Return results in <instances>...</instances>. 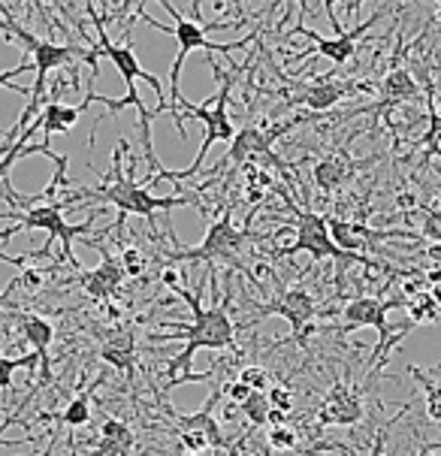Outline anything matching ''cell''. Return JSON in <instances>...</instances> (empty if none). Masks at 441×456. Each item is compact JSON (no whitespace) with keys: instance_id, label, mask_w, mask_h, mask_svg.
<instances>
[{"instance_id":"6da1fadb","label":"cell","mask_w":441,"mask_h":456,"mask_svg":"<svg viewBox=\"0 0 441 456\" xmlns=\"http://www.w3.org/2000/svg\"><path fill=\"white\" fill-rule=\"evenodd\" d=\"M164 281L173 288L179 297L188 303L191 308V323H169L164 321V327H169V332H154V336H149L151 342H164V338H173V336H179L184 338V351L179 354V357H173L167 362V372H169V384H167V390H173V387H179V384H191V381H208V378L215 375V369L212 372H188L191 369V362H193V354L200 351V347H212V351H224V347H233L236 342V323L233 318L227 314V308H224L221 303H215L212 308H203L200 305V299L193 297V293L188 288H182L179 281H176V275L173 273H164Z\"/></svg>"},{"instance_id":"7a4b0ae2","label":"cell","mask_w":441,"mask_h":456,"mask_svg":"<svg viewBox=\"0 0 441 456\" xmlns=\"http://www.w3.org/2000/svg\"><path fill=\"white\" fill-rule=\"evenodd\" d=\"M0 30L6 34V40H15L25 45V52L30 55V64L37 69V79H34V88H30V100H28V110L21 112L19 125L21 127H30V121L37 118V110L43 106V94H45V85H49V73L52 69H61L67 64H85L91 67V82L100 76V49L97 43H91L88 49H76V45H61V43H52V40H40L34 37L30 30H25L19 21L12 19V10L6 4H0Z\"/></svg>"},{"instance_id":"3957f363","label":"cell","mask_w":441,"mask_h":456,"mask_svg":"<svg viewBox=\"0 0 441 456\" xmlns=\"http://www.w3.org/2000/svg\"><path fill=\"white\" fill-rule=\"evenodd\" d=\"M212 69L215 76H218V94L208 97L206 103L208 106H193V103H184L179 106V118H176V130H179L182 139H188L184 134V121L193 118V121H203V145H200L197 158H193V164L188 169H179V173H167V169H160V173H154V179L149 182V188L154 182H164V179H173V182H184V179H193V175H200V169H203V160L212 145L218 142H233L236 136V127L233 121H230V91H233V73H221V67L212 61Z\"/></svg>"},{"instance_id":"277c9868","label":"cell","mask_w":441,"mask_h":456,"mask_svg":"<svg viewBox=\"0 0 441 456\" xmlns=\"http://www.w3.org/2000/svg\"><path fill=\"white\" fill-rule=\"evenodd\" d=\"M160 6H164V12L173 19V28H164L160 21H154L149 12L143 10V4H134V12L139 15L143 21H149L154 30H164V34H173L176 43H179V55H176L173 67H169V97H167V112H169V103H173V125L176 118H179V106L184 103L182 91H179V76H182V67H184V58L191 55V52H221V55H227V52H236V49H245V45H251L257 40V30H251L245 40H236V43H212L206 37V28L200 25V21L193 19H184L179 12V6H173L169 0H160Z\"/></svg>"},{"instance_id":"5b68a950","label":"cell","mask_w":441,"mask_h":456,"mask_svg":"<svg viewBox=\"0 0 441 456\" xmlns=\"http://www.w3.org/2000/svg\"><path fill=\"white\" fill-rule=\"evenodd\" d=\"M121 151H127V142H118V151L112 158V173L110 179L97 188H79L67 197L69 206H76V200L91 197L100 200V203H112L115 208L125 215H139V218H151L154 212H164V208H176V206H191L193 197L188 194H176V197H151V191L145 184H136L134 179H125L121 175Z\"/></svg>"},{"instance_id":"8992f818","label":"cell","mask_w":441,"mask_h":456,"mask_svg":"<svg viewBox=\"0 0 441 456\" xmlns=\"http://www.w3.org/2000/svg\"><path fill=\"white\" fill-rule=\"evenodd\" d=\"M275 188V184H273ZM278 194L284 197V203H288V208L293 212V227H297V236H293V242L290 245H282V248H275L273 254L275 257H297L299 251H308L312 254V260L317 263V260H327V257H332V260H339L342 263V269L345 266H351V263H363V266H378V269H387L384 263H378V260H372V257H366V254H347V251H342L339 248L336 242L330 239V224H327V218L323 215H317V212H312V208H299V206H293V197L288 194V191H282V188H275ZM339 269V273H342Z\"/></svg>"},{"instance_id":"52a82bcc","label":"cell","mask_w":441,"mask_h":456,"mask_svg":"<svg viewBox=\"0 0 441 456\" xmlns=\"http://www.w3.org/2000/svg\"><path fill=\"white\" fill-rule=\"evenodd\" d=\"M393 308H402V299L354 297V299H347L345 308H342L345 327L339 330L342 336H347V332H354V330H360V327H375L378 330V345H375L372 357H369V369H372V375L378 372V369H381V362L387 360L390 347L399 345L402 338H405L408 332L414 330L412 321L399 323V327L393 321H387V314H390Z\"/></svg>"},{"instance_id":"ba28073f","label":"cell","mask_w":441,"mask_h":456,"mask_svg":"<svg viewBox=\"0 0 441 456\" xmlns=\"http://www.w3.org/2000/svg\"><path fill=\"white\" fill-rule=\"evenodd\" d=\"M69 203L67 200H61V203H52V206H30L25 212H0V221H15L12 230H6V233H0L4 239H10L12 233H19V230H45L52 239H61V245H64V257L69 266L76 269V273H85L79 257L73 254V239L88 233L91 227H94V218H88L85 224H67L64 221V208Z\"/></svg>"},{"instance_id":"9c48e42d","label":"cell","mask_w":441,"mask_h":456,"mask_svg":"<svg viewBox=\"0 0 441 456\" xmlns=\"http://www.w3.org/2000/svg\"><path fill=\"white\" fill-rule=\"evenodd\" d=\"M224 396V390H215L212 396L206 399V405L193 414H182L176 408L164 405L167 417H173V427L179 432V442L184 451L191 453H206V451H233L230 442L224 438L221 423L212 417V408L218 405V399Z\"/></svg>"},{"instance_id":"30bf717a","label":"cell","mask_w":441,"mask_h":456,"mask_svg":"<svg viewBox=\"0 0 441 456\" xmlns=\"http://www.w3.org/2000/svg\"><path fill=\"white\" fill-rule=\"evenodd\" d=\"M249 239H257V236H251L249 230H239L233 224V208L227 206L218 221L208 224L203 242H200L197 248L176 251L169 260H176V263H179V260H188V263H218V260L230 263L239 251L245 248V242H249Z\"/></svg>"},{"instance_id":"8fae6325","label":"cell","mask_w":441,"mask_h":456,"mask_svg":"<svg viewBox=\"0 0 441 456\" xmlns=\"http://www.w3.org/2000/svg\"><path fill=\"white\" fill-rule=\"evenodd\" d=\"M284 318L290 323L293 330V338H303L312 332V321L317 314V299L308 293L306 288H282L278 284V297L269 299V303H260L257 305V318Z\"/></svg>"},{"instance_id":"7c38bea8","label":"cell","mask_w":441,"mask_h":456,"mask_svg":"<svg viewBox=\"0 0 441 456\" xmlns=\"http://www.w3.org/2000/svg\"><path fill=\"white\" fill-rule=\"evenodd\" d=\"M357 91H372L369 82H336L330 76H321L317 82H293V88L282 91V97H288L290 103L308 106L314 112H327L336 103H342L347 94H357Z\"/></svg>"},{"instance_id":"4fadbf2b","label":"cell","mask_w":441,"mask_h":456,"mask_svg":"<svg viewBox=\"0 0 441 456\" xmlns=\"http://www.w3.org/2000/svg\"><path fill=\"white\" fill-rule=\"evenodd\" d=\"M299 121H303V118L284 121V125H275L273 130H263V127H254V125L239 127L236 136H233V142H230V149H227V158L218 160V167L212 169V175L221 173V169H227V167L249 164L251 158H269V154H273L269 149H273L275 139L284 136L293 125H299Z\"/></svg>"},{"instance_id":"5bb4252c","label":"cell","mask_w":441,"mask_h":456,"mask_svg":"<svg viewBox=\"0 0 441 456\" xmlns=\"http://www.w3.org/2000/svg\"><path fill=\"white\" fill-rule=\"evenodd\" d=\"M366 417V405H363V390H354L347 381H336L330 393L317 402L314 420L317 427H354Z\"/></svg>"},{"instance_id":"9a60e30c","label":"cell","mask_w":441,"mask_h":456,"mask_svg":"<svg viewBox=\"0 0 441 456\" xmlns=\"http://www.w3.org/2000/svg\"><path fill=\"white\" fill-rule=\"evenodd\" d=\"M381 12L384 10H378L375 15H369L363 25H357L354 30H342V34H336V37H321L317 30H308L306 25H297V34H303L312 40V49L303 52V55H317V58H330L336 67H342L347 64L354 55H357V40L360 37H366V30L375 25L378 19H381Z\"/></svg>"},{"instance_id":"2e32d148","label":"cell","mask_w":441,"mask_h":456,"mask_svg":"<svg viewBox=\"0 0 441 456\" xmlns=\"http://www.w3.org/2000/svg\"><path fill=\"white\" fill-rule=\"evenodd\" d=\"M357 169H360V164H357V160H351V154H347L345 149L342 151H332L323 160H317L314 169H312L314 188L321 191L323 197L339 194V191L351 184V179H354V173H357Z\"/></svg>"},{"instance_id":"e0dca14e","label":"cell","mask_w":441,"mask_h":456,"mask_svg":"<svg viewBox=\"0 0 441 456\" xmlns=\"http://www.w3.org/2000/svg\"><path fill=\"white\" fill-rule=\"evenodd\" d=\"M417 97H421V85H417V79L412 76V69L402 67V64H393L381 79V100L372 106V112L390 110V106H402Z\"/></svg>"},{"instance_id":"ac0fdd59","label":"cell","mask_w":441,"mask_h":456,"mask_svg":"<svg viewBox=\"0 0 441 456\" xmlns=\"http://www.w3.org/2000/svg\"><path fill=\"white\" fill-rule=\"evenodd\" d=\"M100 360L112 369L127 372V378H134L136 372V332L134 330H112L106 332L103 345H100Z\"/></svg>"},{"instance_id":"d6986e66","label":"cell","mask_w":441,"mask_h":456,"mask_svg":"<svg viewBox=\"0 0 441 456\" xmlns=\"http://www.w3.org/2000/svg\"><path fill=\"white\" fill-rule=\"evenodd\" d=\"M21 332L30 345H34V354L40 360V381L49 384L52 381V357H49V345L55 338V327L49 321L40 318V314H21Z\"/></svg>"},{"instance_id":"ffe728a7","label":"cell","mask_w":441,"mask_h":456,"mask_svg":"<svg viewBox=\"0 0 441 456\" xmlns=\"http://www.w3.org/2000/svg\"><path fill=\"white\" fill-rule=\"evenodd\" d=\"M88 110V103L82 106H64L58 103V97H49L43 106V112L37 115V125H40V130L45 134V142H52V136L55 134H69V127L79 121V115Z\"/></svg>"},{"instance_id":"44dd1931","label":"cell","mask_w":441,"mask_h":456,"mask_svg":"<svg viewBox=\"0 0 441 456\" xmlns=\"http://www.w3.org/2000/svg\"><path fill=\"white\" fill-rule=\"evenodd\" d=\"M134 442H136L134 429H130L127 423L110 417V420H103V427H100V444L91 456H127L134 451Z\"/></svg>"},{"instance_id":"7402d4cb","label":"cell","mask_w":441,"mask_h":456,"mask_svg":"<svg viewBox=\"0 0 441 456\" xmlns=\"http://www.w3.org/2000/svg\"><path fill=\"white\" fill-rule=\"evenodd\" d=\"M40 130V125H37V118L30 121V127H25V134H21L19 139H15V145H12V151L6 154L4 160H0V179H10V169L15 160L21 158V154H49L52 151V142H45V139H40V142H30V136Z\"/></svg>"},{"instance_id":"603a6c76","label":"cell","mask_w":441,"mask_h":456,"mask_svg":"<svg viewBox=\"0 0 441 456\" xmlns=\"http://www.w3.org/2000/svg\"><path fill=\"white\" fill-rule=\"evenodd\" d=\"M402 308L408 312V321H412L414 327L417 323H436L438 314H441V308L436 305V299L429 297V290L417 293V297H412V299L402 297Z\"/></svg>"},{"instance_id":"cb8c5ba5","label":"cell","mask_w":441,"mask_h":456,"mask_svg":"<svg viewBox=\"0 0 441 456\" xmlns=\"http://www.w3.org/2000/svg\"><path fill=\"white\" fill-rule=\"evenodd\" d=\"M414 381H421L423 387V402H427V417L432 423H441V378H429L423 369H412Z\"/></svg>"},{"instance_id":"d4e9b609","label":"cell","mask_w":441,"mask_h":456,"mask_svg":"<svg viewBox=\"0 0 441 456\" xmlns=\"http://www.w3.org/2000/svg\"><path fill=\"white\" fill-rule=\"evenodd\" d=\"M76 281H79V288L88 293V297H94V299H110V297H115V293H118V288H115V284L103 273H100V269L82 273L79 278H76Z\"/></svg>"},{"instance_id":"484cf974","label":"cell","mask_w":441,"mask_h":456,"mask_svg":"<svg viewBox=\"0 0 441 456\" xmlns=\"http://www.w3.org/2000/svg\"><path fill=\"white\" fill-rule=\"evenodd\" d=\"M61 420H64V427L76 429V427H85V423L91 420V393H79L69 405L64 408V414H61Z\"/></svg>"},{"instance_id":"4316f807","label":"cell","mask_w":441,"mask_h":456,"mask_svg":"<svg viewBox=\"0 0 441 456\" xmlns=\"http://www.w3.org/2000/svg\"><path fill=\"white\" fill-rule=\"evenodd\" d=\"M269 447L275 451H299V432L290 427V423H278V427H269V436H266Z\"/></svg>"},{"instance_id":"83f0119b","label":"cell","mask_w":441,"mask_h":456,"mask_svg":"<svg viewBox=\"0 0 441 456\" xmlns=\"http://www.w3.org/2000/svg\"><path fill=\"white\" fill-rule=\"evenodd\" d=\"M239 408H242V414L249 417L254 427H263V423H269V411H273V408H269V396H266V393H251V396L245 399Z\"/></svg>"},{"instance_id":"f1b7e54d","label":"cell","mask_w":441,"mask_h":456,"mask_svg":"<svg viewBox=\"0 0 441 456\" xmlns=\"http://www.w3.org/2000/svg\"><path fill=\"white\" fill-rule=\"evenodd\" d=\"M37 362V354H28V357H6L0 360V390H10L12 387V375L15 369H34Z\"/></svg>"},{"instance_id":"f546056e","label":"cell","mask_w":441,"mask_h":456,"mask_svg":"<svg viewBox=\"0 0 441 456\" xmlns=\"http://www.w3.org/2000/svg\"><path fill=\"white\" fill-rule=\"evenodd\" d=\"M236 381H242L245 387L254 390V393H266V387H269L266 369H260V366H249V369H242V372H239Z\"/></svg>"},{"instance_id":"4dcf8cb0","label":"cell","mask_w":441,"mask_h":456,"mask_svg":"<svg viewBox=\"0 0 441 456\" xmlns=\"http://www.w3.org/2000/svg\"><path fill=\"white\" fill-rule=\"evenodd\" d=\"M28 69H34V64H30V61H21L19 67H12V69H6V73H0V88H10V91H15V94H25L30 100V91L25 88V85H15L12 82L15 76L28 73Z\"/></svg>"},{"instance_id":"1f68e13d","label":"cell","mask_w":441,"mask_h":456,"mask_svg":"<svg viewBox=\"0 0 441 456\" xmlns=\"http://www.w3.org/2000/svg\"><path fill=\"white\" fill-rule=\"evenodd\" d=\"M327 451H342L347 456H354V451L345 442H314V444H308V447H299V451L293 453V456H321V453H327Z\"/></svg>"},{"instance_id":"d6a6232c","label":"cell","mask_w":441,"mask_h":456,"mask_svg":"<svg viewBox=\"0 0 441 456\" xmlns=\"http://www.w3.org/2000/svg\"><path fill=\"white\" fill-rule=\"evenodd\" d=\"M266 396H269V408H273V411H282V414L293 411V393L288 387H273Z\"/></svg>"},{"instance_id":"836d02e7","label":"cell","mask_w":441,"mask_h":456,"mask_svg":"<svg viewBox=\"0 0 441 456\" xmlns=\"http://www.w3.org/2000/svg\"><path fill=\"white\" fill-rule=\"evenodd\" d=\"M423 236L432 239V242H441V212L423 215Z\"/></svg>"},{"instance_id":"e575fe53","label":"cell","mask_w":441,"mask_h":456,"mask_svg":"<svg viewBox=\"0 0 441 456\" xmlns=\"http://www.w3.org/2000/svg\"><path fill=\"white\" fill-rule=\"evenodd\" d=\"M251 393H254V390H249V387H245L242 381H230V384H224V396H230V399L236 402V405H242V402L249 399Z\"/></svg>"},{"instance_id":"d590c367","label":"cell","mask_w":441,"mask_h":456,"mask_svg":"<svg viewBox=\"0 0 441 456\" xmlns=\"http://www.w3.org/2000/svg\"><path fill=\"white\" fill-rule=\"evenodd\" d=\"M21 134H25V127H21V125H15L12 130H6V134H4V136H0V160H4V158H6V154H10V151H12L15 139H19Z\"/></svg>"},{"instance_id":"8d00e7d4","label":"cell","mask_w":441,"mask_h":456,"mask_svg":"<svg viewBox=\"0 0 441 456\" xmlns=\"http://www.w3.org/2000/svg\"><path fill=\"white\" fill-rule=\"evenodd\" d=\"M393 420H396V417H390V423H387V427L378 432V438H375V447H372V453L369 456H381L384 453V442H387V436H390V427H393ZM357 456V453H354Z\"/></svg>"},{"instance_id":"74e56055","label":"cell","mask_w":441,"mask_h":456,"mask_svg":"<svg viewBox=\"0 0 441 456\" xmlns=\"http://www.w3.org/2000/svg\"><path fill=\"white\" fill-rule=\"evenodd\" d=\"M417 456H441V442H423L417 447Z\"/></svg>"},{"instance_id":"f35d334b","label":"cell","mask_w":441,"mask_h":456,"mask_svg":"<svg viewBox=\"0 0 441 456\" xmlns=\"http://www.w3.org/2000/svg\"><path fill=\"white\" fill-rule=\"evenodd\" d=\"M15 423H21V417L19 414H12V417H6L4 423H0V444H10V442H4V432L10 429V427H15Z\"/></svg>"},{"instance_id":"ab89813d","label":"cell","mask_w":441,"mask_h":456,"mask_svg":"<svg viewBox=\"0 0 441 456\" xmlns=\"http://www.w3.org/2000/svg\"><path fill=\"white\" fill-rule=\"evenodd\" d=\"M0 260H4V263H10V266H15V269H21V266H25V257H10V254H4V251H0Z\"/></svg>"},{"instance_id":"60d3db41","label":"cell","mask_w":441,"mask_h":456,"mask_svg":"<svg viewBox=\"0 0 441 456\" xmlns=\"http://www.w3.org/2000/svg\"><path fill=\"white\" fill-rule=\"evenodd\" d=\"M429 297L436 299V305L441 308V281H438V284H432V288H429Z\"/></svg>"},{"instance_id":"b9f144b4","label":"cell","mask_w":441,"mask_h":456,"mask_svg":"<svg viewBox=\"0 0 441 456\" xmlns=\"http://www.w3.org/2000/svg\"><path fill=\"white\" fill-rule=\"evenodd\" d=\"M191 456H203V453H191Z\"/></svg>"},{"instance_id":"7bdbcfd3","label":"cell","mask_w":441,"mask_h":456,"mask_svg":"<svg viewBox=\"0 0 441 456\" xmlns=\"http://www.w3.org/2000/svg\"><path fill=\"white\" fill-rule=\"evenodd\" d=\"M438 15H441V4H438Z\"/></svg>"},{"instance_id":"ee69618b","label":"cell","mask_w":441,"mask_h":456,"mask_svg":"<svg viewBox=\"0 0 441 456\" xmlns=\"http://www.w3.org/2000/svg\"><path fill=\"white\" fill-rule=\"evenodd\" d=\"M0 360H4V354H0Z\"/></svg>"}]
</instances>
